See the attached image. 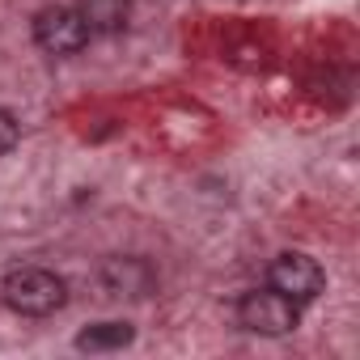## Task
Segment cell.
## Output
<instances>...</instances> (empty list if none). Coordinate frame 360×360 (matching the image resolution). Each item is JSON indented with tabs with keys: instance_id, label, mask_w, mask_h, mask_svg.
<instances>
[{
	"instance_id": "1",
	"label": "cell",
	"mask_w": 360,
	"mask_h": 360,
	"mask_svg": "<svg viewBox=\"0 0 360 360\" xmlns=\"http://www.w3.org/2000/svg\"><path fill=\"white\" fill-rule=\"evenodd\" d=\"M0 297H5V305L13 314H22V318H51L56 309H64L68 284L47 267H18V271L5 276Z\"/></svg>"
},
{
	"instance_id": "2",
	"label": "cell",
	"mask_w": 360,
	"mask_h": 360,
	"mask_svg": "<svg viewBox=\"0 0 360 360\" xmlns=\"http://www.w3.org/2000/svg\"><path fill=\"white\" fill-rule=\"evenodd\" d=\"M238 322L246 330H255V335H288L301 322V305L292 297L276 292L271 284L267 288H250L238 301Z\"/></svg>"
},
{
	"instance_id": "3",
	"label": "cell",
	"mask_w": 360,
	"mask_h": 360,
	"mask_svg": "<svg viewBox=\"0 0 360 360\" xmlns=\"http://www.w3.org/2000/svg\"><path fill=\"white\" fill-rule=\"evenodd\" d=\"M267 284H271L276 292L292 297L297 305H305V301H318V297H322V288H326V271L318 267V259H309V255H301V250H284V255L271 259V267H267Z\"/></svg>"
},
{
	"instance_id": "4",
	"label": "cell",
	"mask_w": 360,
	"mask_h": 360,
	"mask_svg": "<svg viewBox=\"0 0 360 360\" xmlns=\"http://www.w3.org/2000/svg\"><path fill=\"white\" fill-rule=\"evenodd\" d=\"M34 43L47 56H77L89 47V26L77 9H43L34 18Z\"/></svg>"
},
{
	"instance_id": "5",
	"label": "cell",
	"mask_w": 360,
	"mask_h": 360,
	"mask_svg": "<svg viewBox=\"0 0 360 360\" xmlns=\"http://www.w3.org/2000/svg\"><path fill=\"white\" fill-rule=\"evenodd\" d=\"M98 284L106 288V297H148L157 284V271L136 255H119L98 267Z\"/></svg>"
},
{
	"instance_id": "6",
	"label": "cell",
	"mask_w": 360,
	"mask_h": 360,
	"mask_svg": "<svg viewBox=\"0 0 360 360\" xmlns=\"http://www.w3.org/2000/svg\"><path fill=\"white\" fill-rule=\"evenodd\" d=\"M77 13L89 34H119L131 18V0H77Z\"/></svg>"
},
{
	"instance_id": "7",
	"label": "cell",
	"mask_w": 360,
	"mask_h": 360,
	"mask_svg": "<svg viewBox=\"0 0 360 360\" xmlns=\"http://www.w3.org/2000/svg\"><path fill=\"white\" fill-rule=\"evenodd\" d=\"M131 339H136V326L131 322H98V326H89V330L77 335V347L81 352H119Z\"/></svg>"
},
{
	"instance_id": "8",
	"label": "cell",
	"mask_w": 360,
	"mask_h": 360,
	"mask_svg": "<svg viewBox=\"0 0 360 360\" xmlns=\"http://www.w3.org/2000/svg\"><path fill=\"white\" fill-rule=\"evenodd\" d=\"M18 140H22V127H18V119H13L9 110H0V157H5V153H13V148H18Z\"/></svg>"
}]
</instances>
